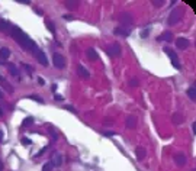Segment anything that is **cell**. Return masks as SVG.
<instances>
[{"label":"cell","mask_w":196,"mask_h":171,"mask_svg":"<svg viewBox=\"0 0 196 171\" xmlns=\"http://www.w3.org/2000/svg\"><path fill=\"white\" fill-rule=\"evenodd\" d=\"M10 36L22 47V48H25V49H28V51H31L32 54H35L39 48L36 47V44L22 31V29H19L18 26H13L12 28V31H10Z\"/></svg>","instance_id":"cell-1"},{"label":"cell","mask_w":196,"mask_h":171,"mask_svg":"<svg viewBox=\"0 0 196 171\" xmlns=\"http://www.w3.org/2000/svg\"><path fill=\"white\" fill-rule=\"evenodd\" d=\"M182 9L180 8H176L171 13H170V16H168V19H167V25L168 26H174L176 23H179V21L182 19Z\"/></svg>","instance_id":"cell-2"},{"label":"cell","mask_w":196,"mask_h":171,"mask_svg":"<svg viewBox=\"0 0 196 171\" xmlns=\"http://www.w3.org/2000/svg\"><path fill=\"white\" fill-rule=\"evenodd\" d=\"M164 52L168 55V58H170V61H171L173 67H174V68H177V70H180V62H179V57H177V54H176L171 48H168V47H166V48H164Z\"/></svg>","instance_id":"cell-3"},{"label":"cell","mask_w":196,"mask_h":171,"mask_svg":"<svg viewBox=\"0 0 196 171\" xmlns=\"http://www.w3.org/2000/svg\"><path fill=\"white\" fill-rule=\"evenodd\" d=\"M52 61H54V67H57L60 70H63L65 67V58L61 54H57V52L52 54Z\"/></svg>","instance_id":"cell-4"},{"label":"cell","mask_w":196,"mask_h":171,"mask_svg":"<svg viewBox=\"0 0 196 171\" xmlns=\"http://www.w3.org/2000/svg\"><path fill=\"white\" fill-rule=\"evenodd\" d=\"M34 55H35V58L38 60V62H41L44 67H47V65H48V60H47V55H45V54H44L41 49H38V51H36Z\"/></svg>","instance_id":"cell-5"},{"label":"cell","mask_w":196,"mask_h":171,"mask_svg":"<svg viewBox=\"0 0 196 171\" xmlns=\"http://www.w3.org/2000/svg\"><path fill=\"white\" fill-rule=\"evenodd\" d=\"M12 28H13V25H12L10 22H8L6 19H0V31H2V32H8V34H10Z\"/></svg>","instance_id":"cell-6"},{"label":"cell","mask_w":196,"mask_h":171,"mask_svg":"<svg viewBox=\"0 0 196 171\" xmlns=\"http://www.w3.org/2000/svg\"><path fill=\"white\" fill-rule=\"evenodd\" d=\"M109 55L111 57H119L121 55V45L118 42H115L111 48H109Z\"/></svg>","instance_id":"cell-7"},{"label":"cell","mask_w":196,"mask_h":171,"mask_svg":"<svg viewBox=\"0 0 196 171\" xmlns=\"http://www.w3.org/2000/svg\"><path fill=\"white\" fill-rule=\"evenodd\" d=\"M174 162H176V165H179V167L184 165V164H186V155H184L183 152L176 154V155H174Z\"/></svg>","instance_id":"cell-8"},{"label":"cell","mask_w":196,"mask_h":171,"mask_svg":"<svg viewBox=\"0 0 196 171\" xmlns=\"http://www.w3.org/2000/svg\"><path fill=\"white\" fill-rule=\"evenodd\" d=\"M119 21H121V23H124V26L125 25H131L132 23V16L129 13H122L119 16Z\"/></svg>","instance_id":"cell-9"},{"label":"cell","mask_w":196,"mask_h":171,"mask_svg":"<svg viewBox=\"0 0 196 171\" xmlns=\"http://www.w3.org/2000/svg\"><path fill=\"white\" fill-rule=\"evenodd\" d=\"M173 39V34L170 32V31H164L158 38H157V41H166V42H170Z\"/></svg>","instance_id":"cell-10"},{"label":"cell","mask_w":196,"mask_h":171,"mask_svg":"<svg viewBox=\"0 0 196 171\" xmlns=\"http://www.w3.org/2000/svg\"><path fill=\"white\" fill-rule=\"evenodd\" d=\"M176 47H177L179 49H186V48L189 47V41H187L186 38H179V39L176 41Z\"/></svg>","instance_id":"cell-11"},{"label":"cell","mask_w":196,"mask_h":171,"mask_svg":"<svg viewBox=\"0 0 196 171\" xmlns=\"http://www.w3.org/2000/svg\"><path fill=\"white\" fill-rule=\"evenodd\" d=\"M86 54H87L89 60H91V61H97V60H99V54H97L96 49H93V48H89Z\"/></svg>","instance_id":"cell-12"},{"label":"cell","mask_w":196,"mask_h":171,"mask_svg":"<svg viewBox=\"0 0 196 171\" xmlns=\"http://www.w3.org/2000/svg\"><path fill=\"white\" fill-rule=\"evenodd\" d=\"M125 123H127V128H129V129H134V128L137 126V118H135V116H128Z\"/></svg>","instance_id":"cell-13"},{"label":"cell","mask_w":196,"mask_h":171,"mask_svg":"<svg viewBox=\"0 0 196 171\" xmlns=\"http://www.w3.org/2000/svg\"><path fill=\"white\" fill-rule=\"evenodd\" d=\"M135 154H137V158L141 161V159H144V158H145L147 151H145V148H142V146H137V148H135Z\"/></svg>","instance_id":"cell-14"},{"label":"cell","mask_w":196,"mask_h":171,"mask_svg":"<svg viewBox=\"0 0 196 171\" xmlns=\"http://www.w3.org/2000/svg\"><path fill=\"white\" fill-rule=\"evenodd\" d=\"M187 96H189V99L190 100H196V86L193 84V86H190V87L187 89Z\"/></svg>","instance_id":"cell-15"},{"label":"cell","mask_w":196,"mask_h":171,"mask_svg":"<svg viewBox=\"0 0 196 171\" xmlns=\"http://www.w3.org/2000/svg\"><path fill=\"white\" fill-rule=\"evenodd\" d=\"M52 164H54L55 167H60V165L63 164V157H61V154H54V155H52Z\"/></svg>","instance_id":"cell-16"},{"label":"cell","mask_w":196,"mask_h":171,"mask_svg":"<svg viewBox=\"0 0 196 171\" xmlns=\"http://www.w3.org/2000/svg\"><path fill=\"white\" fill-rule=\"evenodd\" d=\"M10 57V49L9 48H2V49H0V60H8Z\"/></svg>","instance_id":"cell-17"},{"label":"cell","mask_w":196,"mask_h":171,"mask_svg":"<svg viewBox=\"0 0 196 171\" xmlns=\"http://www.w3.org/2000/svg\"><path fill=\"white\" fill-rule=\"evenodd\" d=\"M77 73H78V74H80L83 78H89V75H90V73H89V71H87V70H86L83 65H78V67H77Z\"/></svg>","instance_id":"cell-18"},{"label":"cell","mask_w":196,"mask_h":171,"mask_svg":"<svg viewBox=\"0 0 196 171\" xmlns=\"http://www.w3.org/2000/svg\"><path fill=\"white\" fill-rule=\"evenodd\" d=\"M115 34L116 35H122V36H129L131 31L129 29H124V28H115Z\"/></svg>","instance_id":"cell-19"},{"label":"cell","mask_w":196,"mask_h":171,"mask_svg":"<svg viewBox=\"0 0 196 171\" xmlns=\"http://www.w3.org/2000/svg\"><path fill=\"white\" fill-rule=\"evenodd\" d=\"M8 70H9V71H10V74H12V75H15V77L19 74L18 67H16L15 64H12V62H9V64H8Z\"/></svg>","instance_id":"cell-20"},{"label":"cell","mask_w":196,"mask_h":171,"mask_svg":"<svg viewBox=\"0 0 196 171\" xmlns=\"http://www.w3.org/2000/svg\"><path fill=\"white\" fill-rule=\"evenodd\" d=\"M183 122V116L180 115V113H174L173 115V123L174 125H179V123H182Z\"/></svg>","instance_id":"cell-21"},{"label":"cell","mask_w":196,"mask_h":171,"mask_svg":"<svg viewBox=\"0 0 196 171\" xmlns=\"http://www.w3.org/2000/svg\"><path fill=\"white\" fill-rule=\"evenodd\" d=\"M32 123H34V118H25V120H23L22 126H23V128H26V126H29V125H32Z\"/></svg>","instance_id":"cell-22"},{"label":"cell","mask_w":196,"mask_h":171,"mask_svg":"<svg viewBox=\"0 0 196 171\" xmlns=\"http://www.w3.org/2000/svg\"><path fill=\"white\" fill-rule=\"evenodd\" d=\"M42 171H52V164L51 162H47L42 165Z\"/></svg>","instance_id":"cell-23"},{"label":"cell","mask_w":196,"mask_h":171,"mask_svg":"<svg viewBox=\"0 0 196 171\" xmlns=\"http://www.w3.org/2000/svg\"><path fill=\"white\" fill-rule=\"evenodd\" d=\"M47 26H48V29H50V32H55V26H54V23L51 22V21H47Z\"/></svg>","instance_id":"cell-24"},{"label":"cell","mask_w":196,"mask_h":171,"mask_svg":"<svg viewBox=\"0 0 196 171\" xmlns=\"http://www.w3.org/2000/svg\"><path fill=\"white\" fill-rule=\"evenodd\" d=\"M65 6L68 9H74V8H77V2H65Z\"/></svg>","instance_id":"cell-25"},{"label":"cell","mask_w":196,"mask_h":171,"mask_svg":"<svg viewBox=\"0 0 196 171\" xmlns=\"http://www.w3.org/2000/svg\"><path fill=\"white\" fill-rule=\"evenodd\" d=\"M29 99H32V100H36L38 103H44V100L41 99V97H38V94H32V96H28Z\"/></svg>","instance_id":"cell-26"},{"label":"cell","mask_w":196,"mask_h":171,"mask_svg":"<svg viewBox=\"0 0 196 171\" xmlns=\"http://www.w3.org/2000/svg\"><path fill=\"white\" fill-rule=\"evenodd\" d=\"M129 84L132 86V87H138V86H140V84H138V80H137V78H131Z\"/></svg>","instance_id":"cell-27"},{"label":"cell","mask_w":196,"mask_h":171,"mask_svg":"<svg viewBox=\"0 0 196 171\" xmlns=\"http://www.w3.org/2000/svg\"><path fill=\"white\" fill-rule=\"evenodd\" d=\"M153 3H154V6H155V8H161V6L164 5V2H163V0H160V2H155V0H154Z\"/></svg>","instance_id":"cell-28"},{"label":"cell","mask_w":196,"mask_h":171,"mask_svg":"<svg viewBox=\"0 0 196 171\" xmlns=\"http://www.w3.org/2000/svg\"><path fill=\"white\" fill-rule=\"evenodd\" d=\"M23 67H25V70L28 71V74H32V67H31V65H28V64H23Z\"/></svg>","instance_id":"cell-29"},{"label":"cell","mask_w":196,"mask_h":171,"mask_svg":"<svg viewBox=\"0 0 196 171\" xmlns=\"http://www.w3.org/2000/svg\"><path fill=\"white\" fill-rule=\"evenodd\" d=\"M22 144L23 145H29L31 144V139L29 138H22Z\"/></svg>","instance_id":"cell-30"},{"label":"cell","mask_w":196,"mask_h":171,"mask_svg":"<svg viewBox=\"0 0 196 171\" xmlns=\"http://www.w3.org/2000/svg\"><path fill=\"white\" fill-rule=\"evenodd\" d=\"M18 3H22V5H29L31 2H29V0H18Z\"/></svg>","instance_id":"cell-31"},{"label":"cell","mask_w":196,"mask_h":171,"mask_svg":"<svg viewBox=\"0 0 196 171\" xmlns=\"http://www.w3.org/2000/svg\"><path fill=\"white\" fill-rule=\"evenodd\" d=\"M141 36H142V38H145V36H148V31H147V29H144V31L141 32Z\"/></svg>","instance_id":"cell-32"},{"label":"cell","mask_w":196,"mask_h":171,"mask_svg":"<svg viewBox=\"0 0 196 171\" xmlns=\"http://www.w3.org/2000/svg\"><path fill=\"white\" fill-rule=\"evenodd\" d=\"M65 109H67V110H70L71 113H76V110H74V109H73V106H70V105H68V106H65Z\"/></svg>","instance_id":"cell-33"},{"label":"cell","mask_w":196,"mask_h":171,"mask_svg":"<svg viewBox=\"0 0 196 171\" xmlns=\"http://www.w3.org/2000/svg\"><path fill=\"white\" fill-rule=\"evenodd\" d=\"M38 83H39L41 86H44V84H45V81H44V78H41V77L38 78Z\"/></svg>","instance_id":"cell-34"},{"label":"cell","mask_w":196,"mask_h":171,"mask_svg":"<svg viewBox=\"0 0 196 171\" xmlns=\"http://www.w3.org/2000/svg\"><path fill=\"white\" fill-rule=\"evenodd\" d=\"M192 129H193V133H196V122L192 123Z\"/></svg>","instance_id":"cell-35"},{"label":"cell","mask_w":196,"mask_h":171,"mask_svg":"<svg viewBox=\"0 0 196 171\" xmlns=\"http://www.w3.org/2000/svg\"><path fill=\"white\" fill-rule=\"evenodd\" d=\"M105 135H106V136H113V135H115V133H113V132H106V133H105Z\"/></svg>","instance_id":"cell-36"},{"label":"cell","mask_w":196,"mask_h":171,"mask_svg":"<svg viewBox=\"0 0 196 171\" xmlns=\"http://www.w3.org/2000/svg\"><path fill=\"white\" fill-rule=\"evenodd\" d=\"M51 90H52V92H55V90H57V84H52V87H51Z\"/></svg>","instance_id":"cell-37"},{"label":"cell","mask_w":196,"mask_h":171,"mask_svg":"<svg viewBox=\"0 0 196 171\" xmlns=\"http://www.w3.org/2000/svg\"><path fill=\"white\" fill-rule=\"evenodd\" d=\"M3 141V131H0V142Z\"/></svg>","instance_id":"cell-38"},{"label":"cell","mask_w":196,"mask_h":171,"mask_svg":"<svg viewBox=\"0 0 196 171\" xmlns=\"http://www.w3.org/2000/svg\"><path fill=\"white\" fill-rule=\"evenodd\" d=\"M64 19H67V21H73V18H71V16H65V15H64Z\"/></svg>","instance_id":"cell-39"},{"label":"cell","mask_w":196,"mask_h":171,"mask_svg":"<svg viewBox=\"0 0 196 171\" xmlns=\"http://www.w3.org/2000/svg\"><path fill=\"white\" fill-rule=\"evenodd\" d=\"M55 99H57V100H63V97H61L60 94H55Z\"/></svg>","instance_id":"cell-40"},{"label":"cell","mask_w":196,"mask_h":171,"mask_svg":"<svg viewBox=\"0 0 196 171\" xmlns=\"http://www.w3.org/2000/svg\"><path fill=\"white\" fill-rule=\"evenodd\" d=\"M3 170V165H2V161H0V171H2Z\"/></svg>","instance_id":"cell-41"},{"label":"cell","mask_w":196,"mask_h":171,"mask_svg":"<svg viewBox=\"0 0 196 171\" xmlns=\"http://www.w3.org/2000/svg\"><path fill=\"white\" fill-rule=\"evenodd\" d=\"M2 97H3V93H2V92H0V99H2Z\"/></svg>","instance_id":"cell-42"}]
</instances>
